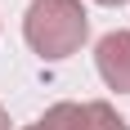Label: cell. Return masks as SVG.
Segmentation results:
<instances>
[{
  "label": "cell",
  "instance_id": "6da1fadb",
  "mask_svg": "<svg viewBox=\"0 0 130 130\" xmlns=\"http://www.w3.org/2000/svg\"><path fill=\"white\" fill-rule=\"evenodd\" d=\"M23 36L40 58L58 63L85 45L90 13L81 9V0H31V9L23 18Z\"/></svg>",
  "mask_w": 130,
  "mask_h": 130
},
{
  "label": "cell",
  "instance_id": "277c9868",
  "mask_svg": "<svg viewBox=\"0 0 130 130\" xmlns=\"http://www.w3.org/2000/svg\"><path fill=\"white\" fill-rule=\"evenodd\" d=\"M0 130H9V112H5V108H0Z\"/></svg>",
  "mask_w": 130,
  "mask_h": 130
},
{
  "label": "cell",
  "instance_id": "7a4b0ae2",
  "mask_svg": "<svg viewBox=\"0 0 130 130\" xmlns=\"http://www.w3.org/2000/svg\"><path fill=\"white\" fill-rule=\"evenodd\" d=\"M94 63H99V76L112 90L130 94V31H108L94 45Z\"/></svg>",
  "mask_w": 130,
  "mask_h": 130
},
{
  "label": "cell",
  "instance_id": "5b68a950",
  "mask_svg": "<svg viewBox=\"0 0 130 130\" xmlns=\"http://www.w3.org/2000/svg\"><path fill=\"white\" fill-rule=\"evenodd\" d=\"M99 5H130V0H99Z\"/></svg>",
  "mask_w": 130,
  "mask_h": 130
},
{
  "label": "cell",
  "instance_id": "8992f818",
  "mask_svg": "<svg viewBox=\"0 0 130 130\" xmlns=\"http://www.w3.org/2000/svg\"><path fill=\"white\" fill-rule=\"evenodd\" d=\"M27 130H40V126H27Z\"/></svg>",
  "mask_w": 130,
  "mask_h": 130
},
{
  "label": "cell",
  "instance_id": "3957f363",
  "mask_svg": "<svg viewBox=\"0 0 130 130\" xmlns=\"http://www.w3.org/2000/svg\"><path fill=\"white\" fill-rule=\"evenodd\" d=\"M81 130H130V126L112 103L94 99V103H81Z\"/></svg>",
  "mask_w": 130,
  "mask_h": 130
}]
</instances>
